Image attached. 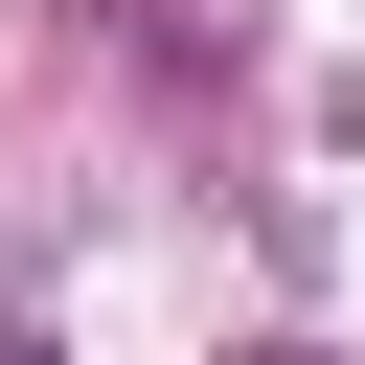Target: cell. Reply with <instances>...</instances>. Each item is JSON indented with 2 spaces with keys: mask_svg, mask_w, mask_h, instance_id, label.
<instances>
[{
  "mask_svg": "<svg viewBox=\"0 0 365 365\" xmlns=\"http://www.w3.org/2000/svg\"><path fill=\"white\" fill-rule=\"evenodd\" d=\"M114 23H137L160 68H228V46H251V0H114Z\"/></svg>",
  "mask_w": 365,
  "mask_h": 365,
  "instance_id": "6da1fadb",
  "label": "cell"
},
{
  "mask_svg": "<svg viewBox=\"0 0 365 365\" xmlns=\"http://www.w3.org/2000/svg\"><path fill=\"white\" fill-rule=\"evenodd\" d=\"M0 365H46V342H0Z\"/></svg>",
  "mask_w": 365,
  "mask_h": 365,
  "instance_id": "7a4b0ae2",
  "label": "cell"
}]
</instances>
